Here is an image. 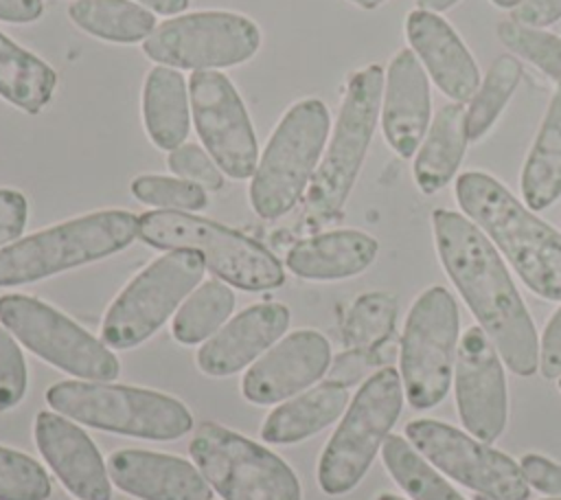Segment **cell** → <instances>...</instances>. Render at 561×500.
Instances as JSON below:
<instances>
[{"mask_svg":"<svg viewBox=\"0 0 561 500\" xmlns=\"http://www.w3.org/2000/svg\"><path fill=\"white\" fill-rule=\"evenodd\" d=\"M432 232L449 281L502 362L519 377L535 375L539 371L537 329L491 239L467 215L447 208L432 213Z\"/></svg>","mask_w":561,"mask_h":500,"instance_id":"1","label":"cell"},{"mask_svg":"<svg viewBox=\"0 0 561 500\" xmlns=\"http://www.w3.org/2000/svg\"><path fill=\"white\" fill-rule=\"evenodd\" d=\"M454 193L462 213L502 250L526 287L561 303V232L484 171L460 173Z\"/></svg>","mask_w":561,"mask_h":500,"instance_id":"2","label":"cell"},{"mask_svg":"<svg viewBox=\"0 0 561 500\" xmlns=\"http://www.w3.org/2000/svg\"><path fill=\"white\" fill-rule=\"evenodd\" d=\"M138 235L129 211H96L22 237L0 250V287L33 283L64 270L105 259Z\"/></svg>","mask_w":561,"mask_h":500,"instance_id":"3","label":"cell"},{"mask_svg":"<svg viewBox=\"0 0 561 500\" xmlns=\"http://www.w3.org/2000/svg\"><path fill=\"white\" fill-rule=\"evenodd\" d=\"M138 237L160 250H195L226 283L261 292L283 285L280 261L259 241L206 217L182 211H149L138 217Z\"/></svg>","mask_w":561,"mask_h":500,"instance_id":"4","label":"cell"},{"mask_svg":"<svg viewBox=\"0 0 561 500\" xmlns=\"http://www.w3.org/2000/svg\"><path fill=\"white\" fill-rule=\"evenodd\" d=\"M46 404L83 425L151 441H173L193 428V414L182 401L136 386L57 382L46 390Z\"/></svg>","mask_w":561,"mask_h":500,"instance_id":"5","label":"cell"},{"mask_svg":"<svg viewBox=\"0 0 561 500\" xmlns=\"http://www.w3.org/2000/svg\"><path fill=\"white\" fill-rule=\"evenodd\" d=\"M383 77L379 64L351 75L329 147L307 189V217L311 221H327L342 211L379 121Z\"/></svg>","mask_w":561,"mask_h":500,"instance_id":"6","label":"cell"},{"mask_svg":"<svg viewBox=\"0 0 561 500\" xmlns=\"http://www.w3.org/2000/svg\"><path fill=\"white\" fill-rule=\"evenodd\" d=\"M331 116L320 99L294 103L278 121L250 182V204L263 219L285 215L320 164Z\"/></svg>","mask_w":561,"mask_h":500,"instance_id":"7","label":"cell"},{"mask_svg":"<svg viewBox=\"0 0 561 500\" xmlns=\"http://www.w3.org/2000/svg\"><path fill=\"white\" fill-rule=\"evenodd\" d=\"M401 406L403 384L392 366L379 368L359 386L318 461V482L327 496H344L359 485L397 423Z\"/></svg>","mask_w":561,"mask_h":500,"instance_id":"8","label":"cell"},{"mask_svg":"<svg viewBox=\"0 0 561 500\" xmlns=\"http://www.w3.org/2000/svg\"><path fill=\"white\" fill-rule=\"evenodd\" d=\"M458 333V305L447 287L432 285L414 298L399 344L403 395L414 410H430L447 397Z\"/></svg>","mask_w":561,"mask_h":500,"instance_id":"9","label":"cell"},{"mask_svg":"<svg viewBox=\"0 0 561 500\" xmlns=\"http://www.w3.org/2000/svg\"><path fill=\"white\" fill-rule=\"evenodd\" d=\"M188 454L224 500H302L294 469L272 450L219 423H204Z\"/></svg>","mask_w":561,"mask_h":500,"instance_id":"10","label":"cell"},{"mask_svg":"<svg viewBox=\"0 0 561 500\" xmlns=\"http://www.w3.org/2000/svg\"><path fill=\"white\" fill-rule=\"evenodd\" d=\"M204 268L195 250H171L151 261L107 307L101 340L112 349H131L151 338L199 285Z\"/></svg>","mask_w":561,"mask_h":500,"instance_id":"11","label":"cell"},{"mask_svg":"<svg viewBox=\"0 0 561 500\" xmlns=\"http://www.w3.org/2000/svg\"><path fill=\"white\" fill-rule=\"evenodd\" d=\"M0 322L35 355L75 377L110 382L121 373L103 340L79 327L48 303L24 294L0 296Z\"/></svg>","mask_w":561,"mask_h":500,"instance_id":"12","label":"cell"},{"mask_svg":"<svg viewBox=\"0 0 561 500\" xmlns=\"http://www.w3.org/2000/svg\"><path fill=\"white\" fill-rule=\"evenodd\" d=\"M261 46L259 26L232 11H195L164 20L142 42V53L171 68L210 70L237 66Z\"/></svg>","mask_w":561,"mask_h":500,"instance_id":"13","label":"cell"},{"mask_svg":"<svg viewBox=\"0 0 561 500\" xmlns=\"http://www.w3.org/2000/svg\"><path fill=\"white\" fill-rule=\"evenodd\" d=\"M405 439L438 471L476 493L495 500H528L530 496L519 463L449 423L412 419L405 425Z\"/></svg>","mask_w":561,"mask_h":500,"instance_id":"14","label":"cell"},{"mask_svg":"<svg viewBox=\"0 0 561 500\" xmlns=\"http://www.w3.org/2000/svg\"><path fill=\"white\" fill-rule=\"evenodd\" d=\"M188 99L195 129L217 167L234 180L252 178L259 164V145L232 81L217 70H193Z\"/></svg>","mask_w":561,"mask_h":500,"instance_id":"15","label":"cell"},{"mask_svg":"<svg viewBox=\"0 0 561 500\" xmlns=\"http://www.w3.org/2000/svg\"><path fill=\"white\" fill-rule=\"evenodd\" d=\"M454 388L462 428L489 445L495 443L508 421V390L502 357L478 325L458 342Z\"/></svg>","mask_w":561,"mask_h":500,"instance_id":"16","label":"cell"},{"mask_svg":"<svg viewBox=\"0 0 561 500\" xmlns=\"http://www.w3.org/2000/svg\"><path fill=\"white\" fill-rule=\"evenodd\" d=\"M329 340L320 331L298 329L248 368L241 393L250 404L270 406L307 390L329 371Z\"/></svg>","mask_w":561,"mask_h":500,"instance_id":"17","label":"cell"},{"mask_svg":"<svg viewBox=\"0 0 561 500\" xmlns=\"http://www.w3.org/2000/svg\"><path fill=\"white\" fill-rule=\"evenodd\" d=\"M379 121L392 151L412 158L432 123L427 72L410 48L394 53L386 68Z\"/></svg>","mask_w":561,"mask_h":500,"instance_id":"18","label":"cell"},{"mask_svg":"<svg viewBox=\"0 0 561 500\" xmlns=\"http://www.w3.org/2000/svg\"><path fill=\"white\" fill-rule=\"evenodd\" d=\"M35 443L48 467L79 500H112V480L92 439L64 414L37 412Z\"/></svg>","mask_w":561,"mask_h":500,"instance_id":"19","label":"cell"},{"mask_svg":"<svg viewBox=\"0 0 561 500\" xmlns=\"http://www.w3.org/2000/svg\"><path fill=\"white\" fill-rule=\"evenodd\" d=\"M405 37L438 90L454 103H467L480 86V70L451 24L438 13L414 9L405 18Z\"/></svg>","mask_w":561,"mask_h":500,"instance_id":"20","label":"cell"},{"mask_svg":"<svg viewBox=\"0 0 561 500\" xmlns=\"http://www.w3.org/2000/svg\"><path fill=\"white\" fill-rule=\"evenodd\" d=\"M110 480L140 500H210L213 487L188 461L147 452L118 450L107 456Z\"/></svg>","mask_w":561,"mask_h":500,"instance_id":"21","label":"cell"},{"mask_svg":"<svg viewBox=\"0 0 561 500\" xmlns=\"http://www.w3.org/2000/svg\"><path fill=\"white\" fill-rule=\"evenodd\" d=\"M287 327L289 309L283 303L250 305L199 346L197 366L210 377L232 375L272 349Z\"/></svg>","mask_w":561,"mask_h":500,"instance_id":"22","label":"cell"},{"mask_svg":"<svg viewBox=\"0 0 561 500\" xmlns=\"http://www.w3.org/2000/svg\"><path fill=\"white\" fill-rule=\"evenodd\" d=\"M379 252L373 235L362 230H329L294 243L287 252V268L309 281H340L362 274Z\"/></svg>","mask_w":561,"mask_h":500,"instance_id":"23","label":"cell"},{"mask_svg":"<svg viewBox=\"0 0 561 500\" xmlns=\"http://www.w3.org/2000/svg\"><path fill=\"white\" fill-rule=\"evenodd\" d=\"M467 110L462 103H447L432 118L412 164V175L421 193L434 195L445 189L467 151Z\"/></svg>","mask_w":561,"mask_h":500,"instance_id":"24","label":"cell"},{"mask_svg":"<svg viewBox=\"0 0 561 500\" xmlns=\"http://www.w3.org/2000/svg\"><path fill=\"white\" fill-rule=\"evenodd\" d=\"M346 404L348 390L333 382L307 388L305 393L289 397L265 417L261 439L276 445L305 441L340 419Z\"/></svg>","mask_w":561,"mask_h":500,"instance_id":"25","label":"cell"},{"mask_svg":"<svg viewBox=\"0 0 561 500\" xmlns=\"http://www.w3.org/2000/svg\"><path fill=\"white\" fill-rule=\"evenodd\" d=\"M188 83L171 66H156L145 77L142 121L156 147L173 151L188 136Z\"/></svg>","mask_w":561,"mask_h":500,"instance_id":"26","label":"cell"},{"mask_svg":"<svg viewBox=\"0 0 561 500\" xmlns=\"http://www.w3.org/2000/svg\"><path fill=\"white\" fill-rule=\"evenodd\" d=\"M519 189L530 211H543L561 197V88L554 90L526 154Z\"/></svg>","mask_w":561,"mask_h":500,"instance_id":"27","label":"cell"},{"mask_svg":"<svg viewBox=\"0 0 561 500\" xmlns=\"http://www.w3.org/2000/svg\"><path fill=\"white\" fill-rule=\"evenodd\" d=\"M55 86V70L0 31V96L35 114L48 105Z\"/></svg>","mask_w":561,"mask_h":500,"instance_id":"28","label":"cell"},{"mask_svg":"<svg viewBox=\"0 0 561 500\" xmlns=\"http://www.w3.org/2000/svg\"><path fill=\"white\" fill-rule=\"evenodd\" d=\"M68 15L85 33L118 44L145 42L156 29V15L131 0H75Z\"/></svg>","mask_w":561,"mask_h":500,"instance_id":"29","label":"cell"},{"mask_svg":"<svg viewBox=\"0 0 561 500\" xmlns=\"http://www.w3.org/2000/svg\"><path fill=\"white\" fill-rule=\"evenodd\" d=\"M381 458L394 482L412 500H467L438 469L425 461L410 441L388 434L381 445Z\"/></svg>","mask_w":561,"mask_h":500,"instance_id":"30","label":"cell"},{"mask_svg":"<svg viewBox=\"0 0 561 500\" xmlns=\"http://www.w3.org/2000/svg\"><path fill=\"white\" fill-rule=\"evenodd\" d=\"M234 309L232 289L217 279L193 289L173 316V338L182 344H197L215 336Z\"/></svg>","mask_w":561,"mask_h":500,"instance_id":"31","label":"cell"},{"mask_svg":"<svg viewBox=\"0 0 561 500\" xmlns=\"http://www.w3.org/2000/svg\"><path fill=\"white\" fill-rule=\"evenodd\" d=\"M522 81V61L513 55H500L486 70L482 83L467 107L469 140H480L495 125L513 92Z\"/></svg>","mask_w":561,"mask_h":500,"instance_id":"32","label":"cell"},{"mask_svg":"<svg viewBox=\"0 0 561 500\" xmlns=\"http://www.w3.org/2000/svg\"><path fill=\"white\" fill-rule=\"evenodd\" d=\"M399 314L397 296L390 292H366L353 300L344 316L342 336L348 349H379L394 331Z\"/></svg>","mask_w":561,"mask_h":500,"instance_id":"33","label":"cell"},{"mask_svg":"<svg viewBox=\"0 0 561 500\" xmlns=\"http://www.w3.org/2000/svg\"><path fill=\"white\" fill-rule=\"evenodd\" d=\"M500 42L530 61L543 75H548L557 88H561V37L554 33H546L543 29H530L515 20H502L497 24Z\"/></svg>","mask_w":561,"mask_h":500,"instance_id":"34","label":"cell"},{"mask_svg":"<svg viewBox=\"0 0 561 500\" xmlns=\"http://www.w3.org/2000/svg\"><path fill=\"white\" fill-rule=\"evenodd\" d=\"M48 496L46 469L28 454L0 445V500H46Z\"/></svg>","mask_w":561,"mask_h":500,"instance_id":"35","label":"cell"},{"mask_svg":"<svg viewBox=\"0 0 561 500\" xmlns=\"http://www.w3.org/2000/svg\"><path fill=\"white\" fill-rule=\"evenodd\" d=\"M136 200L162 211H202L206 206V189L195 182L169 175H138L131 182Z\"/></svg>","mask_w":561,"mask_h":500,"instance_id":"36","label":"cell"},{"mask_svg":"<svg viewBox=\"0 0 561 500\" xmlns=\"http://www.w3.org/2000/svg\"><path fill=\"white\" fill-rule=\"evenodd\" d=\"M26 393V362L11 338V331L0 325V412L15 408Z\"/></svg>","mask_w":561,"mask_h":500,"instance_id":"37","label":"cell"},{"mask_svg":"<svg viewBox=\"0 0 561 500\" xmlns=\"http://www.w3.org/2000/svg\"><path fill=\"white\" fill-rule=\"evenodd\" d=\"M169 169L182 180L195 182L202 189L219 191L224 186V171L199 145L184 143L169 154Z\"/></svg>","mask_w":561,"mask_h":500,"instance_id":"38","label":"cell"},{"mask_svg":"<svg viewBox=\"0 0 561 500\" xmlns=\"http://www.w3.org/2000/svg\"><path fill=\"white\" fill-rule=\"evenodd\" d=\"M388 355L383 353V344L379 349H346L337 357L331 360L327 371V382H333L337 386H355L362 379L366 382L370 375H375L379 368L390 366Z\"/></svg>","mask_w":561,"mask_h":500,"instance_id":"39","label":"cell"},{"mask_svg":"<svg viewBox=\"0 0 561 500\" xmlns=\"http://www.w3.org/2000/svg\"><path fill=\"white\" fill-rule=\"evenodd\" d=\"M522 474L530 487L537 491L561 498V465L541 456V454H524L519 458Z\"/></svg>","mask_w":561,"mask_h":500,"instance_id":"40","label":"cell"},{"mask_svg":"<svg viewBox=\"0 0 561 500\" xmlns=\"http://www.w3.org/2000/svg\"><path fill=\"white\" fill-rule=\"evenodd\" d=\"M28 217L26 197L15 189H0V246L15 241Z\"/></svg>","mask_w":561,"mask_h":500,"instance_id":"41","label":"cell"},{"mask_svg":"<svg viewBox=\"0 0 561 500\" xmlns=\"http://www.w3.org/2000/svg\"><path fill=\"white\" fill-rule=\"evenodd\" d=\"M539 371L546 379L561 377V305L550 316L539 340Z\"/></svg>","mask_w":561,"mask_h":500,"instance_id":"42","label":"cell"},{"mask_svg":"<svg viewBox=\"0 0 561 500\" xmlns=\"http://www.w3.org/2000/svg\"><path fill=\"white\" fill-rule=\"evenodd\" d=\"M511 20L530 29H546L561 20V0H522Z\"/></svg>","mask_w":561,"mask_h":500,"instance_id":"43","label":"cell"},{"mask_svg":"<svg viewBox=\"0 0 561 500\" xmlns=\"http://www.w3.org/2000/svg\"><path fill=\"white\" fill-rule=\"evenodd\" d=\"M44 13V0H0V20L28 24Z\"/></svg>","mask_w":561,"mask_h":500,"instance_id":"44","label":"cell"},{"mask_svg":"<svg viewBox=\"0 0 561 500\" xmlns=\"http://www.w3.org/2000/svg\"><path fill=\"white\" fill-rule=\"evenodd\" d=\"M136 2H140L145 9L160 15H175L188 7V0H136Z\"/></svg>","mask_w":561,"mask_h":500,"instance_id":"45","label":"cell"},{"mask_svg":"<svg viewBox=\"0 0 561 500\" xmlns=\"http://www.w3.org/2000/svg\"><path fill=\"white\" fill-rule=\"evenodd\" d=\"M456 2H460V0H416L419 9H425V11H432V13L447 11V9H451Z\"/></svg>","mask_w":561,"mask_h":500,"instance_id":"46","label":"cell"},{"mask_svg":"<svg viewBox=\"0 0 561 500\" xmlns=\"http://www.w3.org/2000/svg\"><path fill=\"white\" fill-rule=\"evenodd\" d=\"M353 4H357L359 9H377L379 4H383L386 0H348Z\"/></svg>","mask_w":561,"mask_h":500,"instance_id":"47","label":"cell"},{"mask_svg":"<svg viewBox=\"0 0 561 500\" xmlns=\"http://www.w3.org/2000/svg\"><path fill=\"white\" fill-rule=\"evenodd\" d=\"M491 2L500 9H515L517 4H522V0H491Z\"/></svg>","mask_w":561,"mask_h":500,"instance_id":"48","label":"cell"},{"mask_svg":"<svg viewBox=\"0 0 561 500\" xmlns=\"http://www.w3.org/2000/svg\"><path fill=\"white\" fill-rule=\"evenodd\" d=\"M375 500H405V498H401L397 493H379Z\"/></svg>","mask_w":561,"mask_h":500,"instance_id":"49","label":"cell"},{"mask_svg":"<svg viewBox=\"0 0 561 500\" xmlns=\"http://www.w3.org/2000/svg\"><path fill=\"white\" fill-rule=\"evenodd\" d=\"M473 500H495V498H489V496H482V493H476Z\"/></svg>","mask_w":561,"mask_h":500,"instance_id":"50","label":"cell"},{"mask_svg":"<svg viewBox=\"0 0 561 500\" xmlns=\"http://www.w3.org/2000/svg\"><path fill=\"white\" fill-rule=\"evenodd\" d=\"M557 382H559V390H561V377H559V379H557Z\"/></svg>","mask_w":561,"mask_h":500,"instance_id":"51","label":"cell"},{"mask_svg":"<svg viewBox=\"0 0 561 500\" xmlns=\"http://www.w3.org/2000/svg\"><path fill=\"white\" fill-rule=\"evenodd\" d=\"M550 500H561V498H550Z\"/></svg>","mask_w":561,"mask_h":500,"instance_id":"52","label":"cell"}]
</instances>
